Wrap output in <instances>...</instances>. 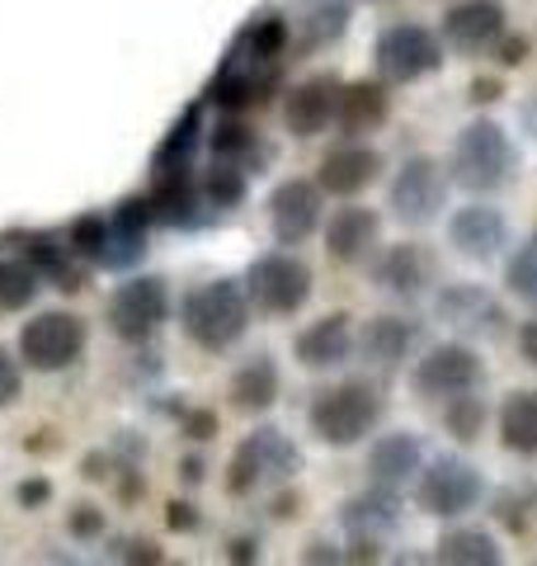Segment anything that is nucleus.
I'll return each instance as SVG.
<instances>
[{
	"instance_id": "nucleus-9",
	"label": "nucleus",
	"mask_w": 537,
	"mask_h": 566,
	"mask_svg": "<svg viewBox=\"0 0 537 566\" xmlns=\"http://www.w3.org/2000/svg\"><path fill=\"white\" fill-rule=\"evenodd\" d=\"M85 350V321L76 312H43L20 330V359L38 373L71 369Z\"/></svg>"
},
{
	"instance_id": "nucleus-35",
	"label": "nucleus",
	"mask_w": 537,
	"mask_h": 566,
	"mask_svg": "<svg viewBox=\"0 0 537 566\" xmlns=\"http://www.w3.org/2000/svg\"><path fill=\"white\" fill-rule=\"evenodd\" d=\"M198 194L208 199L213 208H236V203L245 199V176H241V166H236V161H217L208 176H203Z\"/></svg>"
},
{
	"instance_id": "nucleus-30",
	"label": "nucleus",
	"mask_w": 537,
	"mask_h": 566,
	"mask_svg": "<svg viewBox=\"0 0 537 566\" xmlns=\"http://www.w3.org/2000/svg\"><path fill=\"white\" fill-rule=\"evenodd\" d=\"M434 557L448 562V566H495L500 547H495L491 533H481V529H448L444 539H438Z\"/></svg>"
},
{
	"instance_id": "nucleus-15",
	"label": "nucleus",
	"mask_w": 537,
	"mask_h": 566,
	"mask_svg": "<svg viewBox=\"0 0 537 566\" xmlns=\"http://www.w3.org/2000/svg\"><path fill=\"white\" fill-rule=\"evenodd\" d=\"M434 312L448 326L467 330V336H500L504 330V307L481 283H448V288L434 297Z\"/></svg>"
},
{
	"instance_id": "nucleus-44",
	"label": "nucleus",
	"mask_w": 537,
	"mask_h": 566,
	"mask_svg": "<svg viewBox=\"0 0 537 566\" xmlns=\"http://www.w3.org/2000/svg\"><path fill=\"white\" fill-rule=\"evenodd\" d=\"M495 53H500V67H524V61H528V38L500 34V43H495Z\"/></svg>"
},
{
	"instance_id": "nucleus-11",
	"label": "nucleus",
	"mask_w": 537,
	"mask_h": 566,
	"mask_svg": "<svg viewBox=\"0 0 537 566\" xmlns=\"http://www.w3.org/2000/svg\"><path fill=\"white\" fill-rule=\"evenodd\" d=\"M481 377H485L481 354L471 350V344L453 340V344H434V350L415 364V377H410V383H415L420 397L448 401V397H457V392H477Z\"/></svg>"
},
{
	"instance_id": "nucleus-39",
	"label": "nucleus",
	"mask_w": 537,
	"mask_h": 566,
	"mask_svg": "<svg viewBox=\"0 0 537 566\" xmlns=\"http://www.w3.org/2000/svg\"><path fill=\"white\" fill-rule=\"evenodd\" d=\"M504 283H510L514 297H524V303L537 307V241L518 246L510 256V264H504Z\"/></svg>"
},
{
	"instance_id": "nucleus-3",
	"label": "nucleus",
	"mask_w": 537,
	"mask_h": 566,
	"mask_svg": "<svg viewBox=\"0 0 537 566\" xmlns=\"http://www.w3.org/2000/svg\"><path fill=\"white\" fill-rule=\"evenodd\" d=\"M448 170H453L448 180L471 189V194H495V189H504V184L514 180L518 147L510 142V133H504L500 123L477 118V123H467V128L457 133Z\"/></svg>"
},
{
	"instance_id": "nucleus-19",
	"label": "nucleus",
	"mask_w": 537,
	"mask_h": 566,
	"mask_svg": "<svg viewBox=\"0 0 537 566\" xmlns=\"http://www.w3.org/2000/svg\"><path fill=\"white\" fill-rule=\"evenodd\" d=\"M430 279H434V260H430V250L415 246V241L387 246L373 264V283L391 297H420Z\"/></svg>"
},
{
	"instance_id": "nucleus-34",
	"label": "nucleus",
	"mask_w": 537,
	"mask_h": 566,
	"mask_svg": "<svg viewBox=\"0 0 537 566\" xmlns=\"http://www.w3.org/2000/svg\"><path fill=\"white\" fill-rule=\"evenodd\" d=\"M38 270L28 260H0V307L14 312V307H28L38 297Z\"/></svg>"
},
{
	"instance_id": "nucleus-1",
	"label": "nucleus",
	"mask_w": 537,
	"mask_h": 566,
	"mask_svg": "<svg viewBox=\"0 0 537 566\" xmlns=\"http://www.w3.org/2000/svg\"><path fill=\"white\" fill-rule=\"evenodd\" d=\"M307 420H311V434L321 439V444L354 449L377 430V420H382V392L373 383H363V377H350V383L316 392Z\"/></svg>"
},
{
	"instance_id": "nucleus-2",
	"label": "nucleus",
	"mask_w": 537,
	"mask_h": 566,
	"mask_svg": "<svg viewBox=\"0 0 537 566\" xmlns=\"http://www.w3.org/2000/svg\"><path fill=\"white\" fill-rule=\"evenodd\" d=\"M184 336L198 344V350H231L236 340L250 330V297L236 279H213L198 283L194 293L184 297Z\"/></svg>"
},
{
	"instance_id": "nucleus-42",
	"label": "nucleus",
	"mask_w": 537,
	"mask_h": 566,
	"mask_svg": "<svg viewBox=\"0 0 537 566\" xmlns=\"http://www.w3.org/2000/svg\"><path fill=\"white\" fill-rule=\"evenodd\" d=\"M20 392H24L20 364H14L10 350H0V406H14V401H20Z\"/></svg>"
},
{
	"instance_id": "nucleus-24",
	"label": "nucleus",
	"mask_w": 537,
	"mask_h": 566,
	"mask_svg": "<svg viewBox=\"0 0 537 566\" xmlns=\"http://www.w3.org/2000/svg\"><path fill=\"white\" fill-rule=\"evenodd\" d=\"M415 344H420V321H410V317H373L358 336L363 359L377 369H397Z\"/></svg>"
},
{
	"instance_id": "nucleus-41",
	"label": "nucleus",
	"mask_w": 537,
	"mask_h": 566,
	"mask_svg": "<svg viewBox=\"0 0 537 566\" xmlns=\"http://www.w3.org/2000/svg\"><path fill=\"white\" fill-rule=\"evenodd\" d=\"M344 20H350V10H344V5H321V10L311 14V43L321 47L330 38H340L344 34Z\"/></svg>"
},
{
	"instance_id": "nucleus-14",
	"label": "nucleus",
	"mask_w": 537,
	"mask_h": 566,
	"mask_svg": "<svg viewBox=\"0 0 537 566\" xmlns=\"http://www.w3.org/2000/svg\"><path fill=\"white\" fill-rule=\"evenodd\" d=\"M504 34V5L500 0H462L444 14V43L462 57L491 53Z\"/></svg>"
},
{
	"instance_id": "nucleus-12",
	"label": "nucleus",
	"mask_w": 537,
	"mask_h": 566,
	"mask_svg": "<svg viewBox=\"0 0 537 566\" xmlns=\"http://www.w3.org/2000/svg\"><path fill=\"white\" fill-rule=\"evenodd\" d=\"M268 227H274L278 246H302L307 236L321 227V184L283 180L274 194H268Z\"/></svg>"
},
{
	"instance_id": "nucleus-48",
	"label": "nucleus",
	"mask_w": 537,
	"mask_h": 566,
	"mask_svg": "<svg viewBox=\"0 0 537 566\" xmlns=\"http://www.w3.org/2000/svg\"><path fill=\"white\" fill-rule=\"evenodd\" d=\"M170 529H180V533H188V529H198V514H194V506H184V500H175V506H170Z\"/></svg>"
},
{
	"instance_id": "nucleus-47",
	"label": "nucleus",
	"mask_w": 537,
	"mask_h": 566,
	"mask_svg": "<svg viewBox=\"0 0 537 566\" xmlns=\"http://www.w3.org/2000/svg\"><path fill=\"white\" fill-rule=\"evenodd\" d=\"M518 354H524V364L537 369V317H528L524 326H518Z\"/></svg>"
},
{
	"instance_id": "nucleus-51",
	"label": "nucleus",
	"mask_w": 537,
	"mask_h": 566,
	"mask_svg": "<svg viewBox=\"0 0 537 566\" xmlns=\"http://www.w3.org/2000/svg\"><path fill=\"white\" fill-rule=\"evenodd\" d=\"M495 94H500L495 81H477V86H471V100H477V104H481V100H495Z\"/></svg>"
},
{
	"instance_id": "nucleus-26",
	"label": "nucleus",
	"mask_w": 537,
	"mask_h": 566,
	"mask_svg": "<svg viewBox=\"0 0 537 566\" xmlns=\"http://www.w3.org/2000/svg\"><path fill=\"white\" fill-rule=\"evenodd\" d=\"M420 463H424V449H420V439L405 434V430L382 434L368 449V477L377 486H405L420 472Z\"/></svg>"
},
{
	"instance_id": "nucleus-29",
	"label": "nucleus",
	"mask_w": 537,
	"mask_h": 566,
	"mask_svg": "<svg viewBox=\"0 0 537 566\" xmlns=\"http://www.w3.org/2000/svg\"><path fill=\"white\" fill-rule=\"evenodd\" d=\"M500 444L518 459H537V387L510 392L500 406Z\"/></svg>"
},
{
	"instance_id": "nucleus-6",
	"label": "nucleus",
	"mask_w": 537,
	"mask_h": 566,
	"mask_svg": "<svg viewBox=\"0 0 537 566\" xmlns=\"http://www.w3.org/2000/svg\"><path fill=\"white\" fill-rule=\"evenodd\" d=\"M485 491L481 482V467L457 459V453H444V459H434L430 467L420 472L415 482V506L434 519H457L467 510H477V500Z\"/></svg>"
},
{
	"instance_id": "nucleus-22",
	"label": "nucleus",
	"mask_w": 537,
	"mask_h": 566,
	"mask_svg": "<svg viewBox=\"0 0 537 566\" xmlns=\"http://www.w3.org/2000/svg\"><path fill=\"white\" fill-rule=\"evenodd\" d=\"M344 529L354 533V543H377L382 533H391L401 524V500H397V486H377L373 482V491H363L354 500H344Z\"/></svg>"
},
{
	"instance_id": "nucleus-21",
	"label": "nucleus",
	"mask_w": 537,
	"mask_h": 566,
	"mask_svg": "<svg viewBox=\"0 0 537 566\" xmlns=\"http://www.w3.org/2000/svg\"><path fill=\"white\" fill-rule=\"evenodd\" d=\"M156 223L151 217V203L147 199H123L118 213L108 217V250H104V264L108 270H128L147 256V227Z\"/></svg>"
},
{
	"instance_id": "nucleus-4",
	"label": "nucleus",
	"mask_w": 537,
	"mask_h": 566,
	"mask_svg": "<svg viewBox=\"0 0 537 566\" xmlns=\"http://www.w3.org/2000/svg\"><path fill=\"white\" fill-rule=\"evenodd\" d=\"M245 297L264 317H293L311 297V270L293 250H268V256L250 260L245 270Z\"/></svg>"
},
{
	"instance_id": "nucleus-23",
	"label": "nucleus",
	"mask_w": 537,
	"mask_h": 566,
	"mask_svg": "<svg viewBox=\"0 0 537 566\" xmlns=\"http://www.w3.org/2000/svg\"><path fill=\"white\" fill-rule=\"evenodd\" d=\"M278 81V67H260V61H245V57H231L222 71H217V81H213V100L222 104V109H250V104H260L268 90H274Z\"/></svg>"
},
{
	"instance_id": "nucleus-52",
	"label": "nucleus",
	"mask_w": 537,
	"mask_h": 566,
	"mask_svg": "<svg viewBox=\"0 0 537 566\" xmlns=\"http://www.w3.org/2000/svg\"><path fill=\"white\" fill-rule=\"evenodd\" d=\"M274 514H278V519L297 514V496H278V500H274Z\"/></svg>"
},
{
	"instance_id": "nucleus-36",
	"label": "nucleus",
	"mask_w": 537,
	"mask_h": 566,
	"mask_svg": "<svg viewBox=\"0 0 537 566\" xmlns=\"http://www.w3.org/2000/svg\"><path fill=\"white\" fill-rule=\"evenodd\" d=\"M444 424L453 439H462V444H471V439H481V424H485V401L471 397V392H457V397L444 401Z\"/></svg>"
},
{
	"instance_id": "nucleus-32",
	"label": "nucleus",
	"mask_w": 537,
	"mask_h": 566,
	"mask_svg": "<svg viewBox=\"0 0 537 566\" xmlns=\"http://www.w3.org/2000/svg\"><path fill=\"white\" fill-rule=\"evenodd\" d=\"M24 260L38 270V279H53L61 293H76L81 288V274L71 270V260H67V246H57L53 236H28V246H24Z\"/></svg>"
},
{
	"instance_id": "nucleus-8",
	"label": "nucleus",
	"mask_w": 537,
	"mask_h": 566,
	"mask_svg": "<svg viewBox=\"0 0 537 566\" xmlns=\"http://www.w3.org/2000/svg\"><path fill=\"white\" fill-rule=\"evenodd\" d=\"M444 67V38L424 24H391L377 38V71L391 86H410Z\"/></svg>"
},
{
	"instance_id": "nucleus-7",
	"label": "nucleus",
	"mask_w": 537,
	"mask_h": 566,
	"mask_svg": "<svg viewBox=\"0 0 537 566\" xmlns=\"http://www.w3.org/2000/svg\"><path fill=\"white\" fill-rule=\"evenodd\" d=\"M391 213H397V223L405 227H430L438 213H444L448 203V176L444 166L434 161V156H405L397 180H391Z\"/></svg>"
},
{
	"instance_id": "nucleus-38",
	"label": "nucleus",
	"mask_w": 537,
	"mask_h": 566,
	"mask_svg": "<svg viewBox=\"0 0 537 566\" xmlns=\"http://www.w3.org/2000/svg\"><path fill=\"white\" fill-rule=\"evenodd\" d=\"M533 514H537V491H533V486H524V491L510 486V491L495 500V519L510 533H528L533 529Z\"/></svg>"
},
{
	"instance_id": "nucleus-37",
	"label": "nucleus",
	"mask_w": 537,
	"mask_h": 566,
	"mask_svg": "<svg viewBox=\"0 0 537 566\" xmlns=\"http://www.w3.org/2000/svg\"><path fill=\"white\" fill-rule=\"evenodd\" d=\"M67 250L76 260H90V264H104V250H108V223L104 217H76L71 231H67Z\"/></svg>"
},
{
	"instance_id": "nucleus-5",
	"label": "nucleus",
	"mask_w": 537,
	"mask_h": 566,
	"mask_svg": "<svg viewBox=\"0 0 537 566\" xmlns=\"http://www.w3.org/2000/svg\"><path fill=\"white\" fill-rule=\"evenodd\" d=\"M302 467V453L283 430H255L241 449L231 453V472H227V491L231 496H250L260 482H288Z\"/></svg>"
},
{
	"instance_id": "nucleus-16",
	"label": "nucleus",
	"mask_w": 537,
	"mask_h": 566,
	"mask_svg": "<svg viewBox=\"0 0 537 566\" xmlns=\"http://www.w3.org/2000/svg\"><path fill=\"white\" fill-rule=\"evenodd\" d=\"M377 176H382V156L373 147H363V142H350V147H335L325 151L321 170H316V184H321V194H335V199H354L363 194Z\"/></svg>"
},
{
	"instance_id": "nucleus-18",
	"label": "nucleus",
	"mask_w": 537,
	"mask_h": 566,
	"mask_svg": "<svg viewBox=\"0 0 537 566\" xmlns=\"http://www.w3.org/2000/svg\"><path fill=\"white\" fill-rule=\"evenodd\" d=\"M293 354H297V364L302 369H340L344 359L354 354V326L344 312H330V317L321 321H311L307 330H297V340H293Z\"/></svg>"
},
{
	"instance_id": "nucleus-40",
	"label": "nucleus",
	"mask_w": 537,
	"mask_h": 566,
	"mask_svg": "<svg viewBox=\"0 0 537 566\" xmlns=\"http://www.w3.org/2000/svg\"><path fill=\"white\" fill-rule=\"evenodd\" d=\"M208 147L217 161H241V156L255 151V133L245 128V123H217L213 137H208Z\"/></svg>"
},
{
	"instance_id": "nucleus-10",
	"label": "nucleus",
	"mask_w": 537,
	"mask_h": 566,
	"mask_svg": "<svg viewBox=\"0 0 537 566\" xmlns=\"http://www.w3.org/2000/svg\"><path fill=\"white\" fill-rule=\"evenodd\" d=\"M170 317V288L165 279H128L123 288H114V297H108V330H114L118 340L128 344H141L151 340L156 330L165 326Z\"/></svg>"
},
{
	"instance_id": "nucleus-53",
	"label": "nucleus",
	"mask_w": 537,
	"mask_h": 566,
	"mask_svg": "<svg viewBox=\"0 0 537 566\" xmlns=\"http://www.w3.org/2000/svg\"><path fill=\"white\" fill-rule=\"evenodd\" d=\"M180 472H184V482H203V463H198V459H184Z\"/></svg>"
},
{
	"instance_id": "nucleus-33",
	"label": "nucleus",
	"mask_w": 537,
	"mask_h": 566,
	"mask_svg": "<svg viewBox=\"0 0 537 566\" xmlns=\"http://www.w3.org/2000/svg\"><path fill=\"white\" fill-rule=\"evenodd\" d=\"M198 128H203V109L194 104V109H184L180 123L170 128V137L161 142V151H156V170H175V166L194 161V147H198V137H203Z\"/></svg>"
},
{
	"instance_id": "nucleus-45",
	"label": "nucleus",
	"mask_w": 537,
	"mask_h": 566,
	"mask_svg": "<svg viewBox=\"0 0 537 566\" xmlns=\"http://www.w3.org/2000/svg\"><path fill=\"white\" fill-rule=\"evenodd\" d=\"M71 533H76V539H100V533H104V514L81 506V510L71 514Z\"/></svg>"
},
{
	"instance_id": "nucleus-46",
	"label": "nucleus",
	"mask_w": 537,
	"mask_h": 566,
	"mask_svg": "<svg viewBox=\"0 0 537 566\" xmlns=\"http://www.w3.org/2000/svg\"><path fill=\"white\" fill-rule=\"evenodd\" d=\"M184 434L208 444V439L217 434V416H213V411H188V416H184Z\"/></svg>"
},
{
	"instance_id": "nucleus-31",
	"label": "nucleus",
	"mask_w": 537,
	"mask_h": 566,
	"mask_svg": "<svg viewBox=\"0 0 537 566\" xmlns=\"http://www.w3.org/2000/svg\"><path fill=\"white\" fill-rule=\"evenodd\" d=\"M283 47H288V20L283 14H264V20H255L245 29L241 47H236V57L245 61H260V67H278Z\"/></svg>"
},
{
	"instance_id": "nucleus-13",
	"label": "nucleus",
	"mask_w": 537,
	"mask_h": 566,
	"mask_svg": "<svg viewBox=\"0 0 537 566\" xmlns=\"http://www.w3.org/2000/svg\"><path fill=\"white\" fill-rule=\"evenodd\" d=\"M448 246L462 260L485 264L510 246V223H504V213L491 208V203H467V208H457L448 217Z\"/></svg>"
},
{
	"instance_id": "nucleus-49",
	"label": "nucleus",
	"mask_w": 537,
	"mask_h": 566,
	"mask_svg": "<svg viewBox=\"0 0 537 566\" xmlns=\"http://www.w3.org/2000/svg\"><path fill=\"white\" fill-rule=\"evenodd\" d=\"M47 496H53V486H47V482H24V486H20V500H24L28 510H34V506H43Z\"/></svg>"
},
{
	"instance_id": "nucleus-20",
	"label": "nucleus",
	"mask_w": 537,
	"mask_h": 566,
	"mask_svg": "<svg viewBox=\"0 0 537 566\" xmlns=\"http://www.w3.org/2000/svg\"><path fill=\"white\" fill-rule=\"evenodd\" d=\"M377 231H382V217H377L373 208H358V203H350V208H340L325 223V256L335 260V264L368 260L373 246H377Z\"/></svg>"
},
{
	"instance_id": "nucleus-50",
	"label": "nucleus",
	"mask_w": 537,
	"mask_h": 566,
	"mask_svg": "<svg viewBox=\"0 0 537 566\" xmlns=\"http://www.w3.org/2000/svg\"><path fill=\"white\" fill-rule=\"evenodd\" d=\"M227 557H231V562H255L260 553H255V543H250V539H236V543H231V553H227Z\"/></svg>"
},
{
	"instance_id": "nucleus-43",
	"label": "nucleus",
	"mask_w": 537,
	"mask_h": 566,
	"mask_svg": "<svg viewBox=\"0 0 537 566\" xmlns=\"http://www.w3.org/2000/svg\"><path fill=\"white\" fill-rule=\"evenodd\" d=\"M114 557L118 562H147V566H156V562H161V547L147 543V539H123Z\"/></svg>"
},
{
	"instance_id": "nucleus-28",
	"label": "nucleus",
	"mask_w": 537,
	"mask_h": 566,
	"mask_svg": "<svg viewBox=\"0 0 537 566\" xmlns=\"http://www.w3.org/2000/svg\"><path fill=\"white\" fill-rule=\"evenodd\" d=\"M387 90L377 86V81H354V86H340V109H335V118H340V128L344 133H377L387 123Z\"/></svg>"
},
{
	"instance_id": "nucleus-54",
	"label": "nucleus",
	"mask_w": 537,
	"mask_h": 566,
	"mask_svg": "<svg viewBox=\"0 0 537 566\" xmlns=\"http://www.w3.org/2000/svg\"><path fill=\"white\" fill-rule=\"evenodd\" d=\"M533 241H537V236H533Z\"/></svg>"
},
{
	"instance_id": "nucleus-27",
	"label": "nucleus",
	"mask_w": 537,
	"mask_h": 566,
	"mask_svg": "<svg viewBox=\"0 0 537 566\" xmlns=\"http://www.w3.org/2000/svg\"><path fill=\"white\" fill-rule=\"evenodd\" d=\"M274 401H278V369L268 354H255L231 377V406L241 416H264Z\"/></svg>"
},
{
	"instance_id": "nucleus-17",
	"label": "nucleus",
	"mask_w": 537,
	"mask_h": 566,
	"mask_svg": "<svg viewBox=\"0 0 537 566\" xmlns=\"http://www.w3.org/2000/svg\"><path fill=\"white\" fill-rule=\"evenodd\" d=\"M340 109V81L335 76H311V81L293 86L288 104H283V123H288L293 137H316L335 123Z\"/></svg>"
},
{
	"instance_id": "nucleus-25",
	"label": "nucleus",
	"mask_w": 537,
	"mask_h": 566,
	"mask_svg": "<svg viewBox=\"0 0 537 566\" xmlns=\"http://www.w3.org/2000/svg\"><path fill=\"white\" fill-rule=\"evenodd\" d=\"M198 180L188 176V166L175 170H156V189H151V217L165 227H188L194 223V208H198Z\"/></svg>"
}]
</instances>
